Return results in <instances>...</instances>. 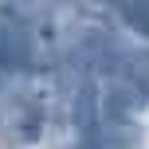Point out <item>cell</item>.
Wrapping results in <instances>:
<instances>
[]
</instances>
